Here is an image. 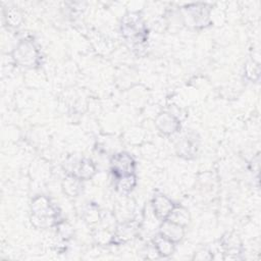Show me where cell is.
Wrapping results in <instances>:
<instances>
[{"instance_id":"1","label":"cell","mask_w":261,"mask_h":261,"mask_svg":"<svg viewBox=\"0 0 261 261\" xmlns=\"http://www.w3.org/2000/svg\"><path fill=\"white\" fill-rule=\"evenodd\" d=\"M32 211V222L36 226H48L51 225L56 217L57 212L51 205L50 200L46 196H36L31 205Z\"/></svg>"},{"instance_id":"2","label":"cell","mask_w":261,"mask_h":261,"mask_svg":"<svg viewBox=\"0 0 261 261\" xmlns=\"http://www.w3.org/2000/svg\"><path fill=\"white\" fill-rule=\"evenodd\" d=\"M121 34L122 36L135 43L142 44L146 38V28L139 12H127L121 20Z\"/></svg>"},{"instance_id":"3","label":"cell","mask_w":261,"mask_h":261,"mask_svg":"<svg viewBox=\"0 0 261 261\" xmlns=\"http://www.w3.org/2000/svg\"><path fill=\"white\" fill-rule=\"evenodd\" d=\"M15 63L24 67H33L38 64L40 53L36 45L31 40H21L12 52Z\"/></svg>"},{"instance_id":"4","label":"cell","mask_w":261,"mask_h":261,"mask_svg":"<svg viewBox=\"0 0 261 261\" xmlns=\"http://www.w3.org/2000/svg\"><path fill=\"white\" fill-rule=\"evenodd\" d=\"M184 18L186 23L195 28L205 25L209 20L210 10L206 4L196 3L184 7Z\"/></svg>"},{"instance_id":"5","label":"cell","mask_w":261,"mask_h":261,"mask_svg":"<svg viewBox=\"0 0 261 261\" xmlns=\"http://www.w3.org/2000/svg\"><path fill=\"white\" fill-rule=\"evenodd\" d=\"M111 171L115 177L135 173L136 162L134 158L125 152L115 154L110 161Z\"/></svg>"},{"instance_id":"6","label":"cell","mask_w":261,"mask_h":261,"mask_svg":"<svg viewBox=\"0 0 261 261\" xmlns=\"http://www.w3.org/2000/svg\"><path fill=\"white\" fill-rule=\"evenodd\" d=\"M175 204L167 196L161 193L155 194L151 202V207L155 218L161 221L169 216Z\"/></svg>"},{"instance_id":"7","label":"cell","mask_w":261,"mask_h":261,"mask_svg":"<svg viewBox=\"0 0 261 261\" xmlns=\"http://www.w3.org/2000/svg\"><path fill=\"white\" fill-rule=\"evenodd\" d=\"M155 123L157 128L164 135H171L177 132L180 126L179 120L174 115L167 112L160 113L156 117Z\"/></svg>"},{"instance_id":"8","label":"cell","mask_w":261,"mask_h":261,"mask_svg":"<svg viewBox=\"0 0 261 261\" xmlns=\"http://www.w3.org/2000/svg\"><path fill=\"white\" fill-rule=\"evenodd\" d=\"M165 238L169 239L174 244L178 243L185 234V226L177 224L169 219L162 220V223L160 225V232Z\"/></svg>"},{"instance_id":"9","label":"cell","mask_w":261,"mask_h":261,"mask_svg":"<svg viewBox=\"0 0 261 261\" xmlns=\"http://www.w3.org/2000/svg\"><path fill=\"white\" fill-rule=\"evenodd\" d=\"M96 173V165L90 159H82L76 163L75 167L73 168L72 174L80 178L81 180H87L94 176Z\"/></svg>"},{"instance_id":"10","label":"cell","mask_w":261,"mask_h":261,"mask_svg":"<svg viewBox=\"0 0 261 261\" xmlns=\"http://www.w3.org/2000/svg\"><path fill=\"white\" fill-rule=\"evenodd\" d=\"M174 243L165 238L161 233H158L153 240V246L158 255L162 257H168L174 251Z\"/></svg>"},{"instance_id":"11","label":"cell","mask_w":261,"mask_h":261,"mask_svg":"<svg viewBox=\"0 0 261 261\" xmlns=\"http://www.w3.org/2000/svg\"><path fill=\"white\" fill-rule=\"evenodd\" d=\"M115 178L116 191L122 195H127L128 193H130L137 185V176L135 173L118 176Z\"/></svg>"},{"instance_id":"12","label":"cell","mask_w":261,"mask_h":261,"mask_svg":"<svg viewBox=\"0 0 261 261\" xmlns=\"http://www.w3.org/2000/svg\"><path fill=\"white\" fill-rule=\"evenodd\" d=\"M62 188L68 196L76 197L82 190V180L73 174L67 175L62 181Z\"/></svg>"},{"instance_id":"13","label":"cell","mask_w":261,"mask_h":261,"mask_svg":"<svg viewBox=\"0 0 261 261\" xmlns=\"http://www.w3.org/2000/svg\"><path fill=\"white\" fill-rule=\"evenodd\" d=\"M4 19L8 27L18 28L23 21V16L21 11L17 7L11 6L7 7L4 10Z\"/></svg>"},{"instance_id":"14","label":"cell","mask_w":261,"mask_h":261,"mask_svg":"<svg viewBox=\"0 0 261 261\" xmlns=\"http://www.w3.org/2000/svg\"><path fill=\"white\" fill-rule=\"evenodd\" d=\"M166 219H169V220L186 227L188 225V223L190 222L191 217H190V213L187 208H185L182 206L175 205L173 207L171 213L169 214V216Z\"/></svg>"},{"instance_id":"15","label":"cell","mask_w":261,"mask_h":261,"mask_svg":"<svg viewBox=\"0 0 261 261\" xmlns=\"http://www.w3.org/2000/svg\"><path fill=\"white\" fill-rule=\"evenodd\" d=\"M246 75L249 80L255 81L259 77V65L255 61H249L245 67Z\"/></svg>"},{"instance_id":"16","label":"cell","mask_w":261,"mask_h":261,"mask_svg":"<svg viewBox=\"0 0 261 261\" xmlns=\"http://www.w3.org/2000/svg\"><path fill=\"white\" fill-rule=\"evenodd\" d=\"M195 145L190 141V140H186L184 142H181L178 146V154L180 156H185V157H190L191 155L194 154L195 151Z\"/></svg>"},{"instance_id":"17","label":"cell","mask_w":261,"mask_h":261,"mask_svg":"<svg viewBox=\"0 0 261 261\" xmlns=\"http://www.w3.org/2000/svg\"><path fill=\"white\" fill-rule=\"evenodd\" d=\"M99 218H100V215L96 208L90 207L86 211V219L89 223H96L97 221H99Z\"/></svg>"}]
</instances>
